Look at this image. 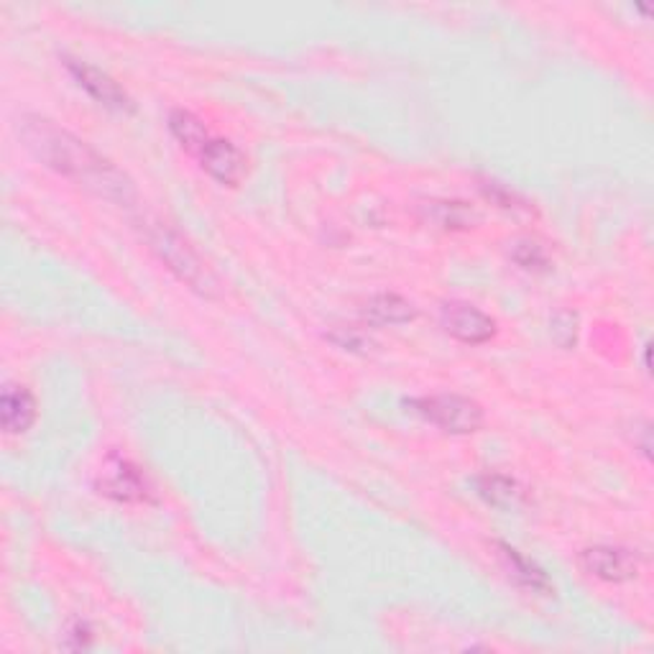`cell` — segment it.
Listing matches in <instances>:
<instances>
[{
	"instance_id": "obj_1",
	"label": "cell",
	"mask_w": 654,
	"mask_h": 654,
	"mask_svg": "<svg viewBox=\"0 0 654 654\" xmlns=\"http://www.w3.org/2000/svg\"><path fill=\"white\" fill-rule=\"evenodd\" d=\"M21 138L34 157L46 167L59 171L75 182L90 187L100 198L131 205L136 200V187L121 169L113 167L103 154L77 138L69 131L59 128L54 121L26 115L21 121Z\"/></svg>"
},
{
	"instance_id": "obj_2",
	"label": "cell",
	"mask_w": 654,
	"mask_h": 654,
	"mask_svg": "<svg viewBox=\"0 0 654 654\" xmlns=\"http://www.w3.org/2000/svg\"><path fill=\"white\" fill-rule=\"evenodd\" d=\"M144 238L154 253L159 256V261L174 274L179 282L190 286L192 292L202 294V297H217L221 284L213 271L207 269V263L200 259V253L171 228V225L161 221H144Z\"/></svg>"
},
{
	"instance_id": "obj_3",
	"label": "cell",
	"mask_w": 654,
	"mask_h": 654,
	"mask_svg": "<svg viewBox=\"0 0 654 654\" xmlns=\"http://www.w3.org/2000/svg\"><path fill=\"white\" fill-rule=\"evenodd\" d=\"M415 409L427 422L450 435H473L484 427V409L478 402L461 394H435L415 399Z\"/></svg>"
},
{
	"instance_id": "obj_4",
	"label": "cell",
	"mask_w": 654,
	"mask_h": 654,
	"mask_svg": "<svg viewBox=\"0 0 654 654\" xmlns=\"http://www.w3.org/2000/svg\"><path fill=\"white\" fill-rule=\"evenodd\" d=\"M440 323L446 332L453 335L469 346H484L496 335L494 317H488L484 309L469 305V302H446L440 309Z\"/></svg>"
},
{
	"instance_id": "obj_5",
	"label": "cell",
	"mask_w": 654,
	"mask_h": 654,
	"mask_svg": "<svg viewBox=\"0 0 654 654\" xmlns=\"http://www.w3.org/2000/svg\"><path fill=\"white\" fill-rule=\"evenodd\" d=\"M580 565L586 573L606 583H627L634 580L640 573V557L627 548H613V544H598L580 552Z\"/></svg>"
},
{
	"instance_id": "obj_6",
	"label": "cell",
	"mask_w": 654,
	"mask_h": 654,
	"mask_svg": "<svg viewBox=\"0 0 654 654\" xmlns=\"http://www.w3.org/2000/svg\"><path fill=\"white\" fill-rule=\"evenodd\" d=\"M65 65L69 72H72L77 84L88 90L98 103H103L105 108H113V111H121V113H134V100H131L128 92L123 90L111 75H105L103 69L92 67L88 61L69 59V57Z\"/></svg>"
},
{
	"instance_id": "obj_7",
	"label": "cell",
	"mask_w": 654,
	"mask_h": 654,
	"mask_svg": "<svg viewBox=\"0 0 654 654\" xmlns=\"http://www.w3.org/2000/svg\"><path fill=\"white\" fill-rule=\"evenodd\" d=\"M100 494L126 504L149 501L151 486L134 463L123 461V458H113V461L105 463L103 476H100Z\"/></svg>"
},
{
	"instance_id": "obj_8",
	"label": "cell",
	"mask_w": 654,
	"mask_h": 654,
	"mask_svg": "<svg viewBox=\"0 0 654 654\" xmlns=\"http://www.w3.org/2000/svg\"><path fill=\"white\" fill-rule=\"evenodd\" d=\"M198 161L221 184L236 187L246 177V157L238 146L225 142V138H210L205 149L198 154Z\"/></svg>"
},
{
	"instance_id": "obj_9",
	"label": "cell",
	"mask_w": 654,
	"mask_h": 654,
	"mask_svg": "<svg viewBox=\"0 0 654 654\" xmlns=\"http://www.w3.org/2000/svg\"><path fill=\"white\" fill-rule=\"evenodd\" d=\"M0 422L8 435L26 432L36 422V399L26 386L5 384L0 394Z\"/></svg>"
},
{
	"instance_id": "obj_10",
	"label": "cell",
	"mask_w": 654,
	"mask_h": 654,
	"mask_svg": "<svg viewBox=\"0 0 654 654\" xmlns=\"http://www.w3.org/2000/svg\"><path fill=\"white\" fill-rule=\"evenodd\" d=\"M363 317L371 325H404L417 317V307L394 292H381L363 307Z\"/></svg>"
},
{
	"instance_id": "obj_11",
	"label": "cell",
	"mask_w": 654,
	"mask_h": 654,
	"mask_svg": "<svg viewBox=\"0 0 654 654\" xmlns=\"http://www.w3.org/2000/svg\"><path fill=\"white\" fill-rule=\"evenodd\" d=\"M498 550H501V557H504V565L509 567V575L517 578V583L521 586L532 590V594H540V596H552L555 594V588H552V583L548 580V575H544L540 567L534 563H529V560L521 555L519 550L509 548V544L498 542Z\"/></svg>"
},
{
	"instance_id": "obj_12",
	"label": "cell",
	"mask_w": 654,
	"mask_h": 654,
	"mask_svg": "<svg viewBox=\"0 0 654 654\" xmlns=\"http://www.w3.org/2000/svg\"><path fill=\"white\" fill-rule=\"evenodd\" d=\"M169 131L179 142V146H182L187 154H192V157H198V154L205 149L210 138H213L207 134V128L202 126L198 115H192L190 111H182V108H177V111L169 113Z\"/></svg>"
},
{
	"instance_id": "obj_13",
	"label": "cell",
	"mask_w": 654,
	"mask_h": 654,
	"mask_svg": "<svg viewBox=\"0 0 654 654\" xmlns=\"http://www.w3.org/2000/svg\"><path fill=\"white\" fill-rule=\"evenodd\" d=\"M478 494L494 506H517L521 501V488L517 481L498 476V473H488V476L478 478Z\"/></svg>"
},
{
	"instance_id": "obj_14",
	"label": "cell",
	"mask_w": 654,
	"mask_h": 654,
	"mask_svg": "<svg viewBox=\"0 0 654 654\" xmlns=\"http://www.w3.org/2000/svg\"><path fill=\"white\" fill-rule=\"evenodd\" d=\"M509 256L514 263H519L525 271H534V274H542V271H550V259L544 253V248L532 238H519L514 240L509 248Z\"/></svg>"
},
{
	"instance_id": "obj_15",
	"label": "cell",
	"mask_w": 654,
	"mask_h": 654,
	"mask_svg": "<svg viewBox=\"0 0 654 654\" xmlns=\"http://www.w3.org/2000/svg\"><path fill=\"white\" fill-rule=\"evenodd\" d=\"M327 340L335 342V346L342 350L361 356H369L371 350L376 348V340H373L369 332H363L361 327H335V330L327 332Z\"/></svg>"
},
{
	"instance_id": "obj_16",
	"label": "cell",
	"mask_w": 654,
	"mask_h": 654,
	"mask_svg": "<svg viewBox=\"0 0 654 654\" xmlns=\"http://www.w3.org/2000/svg\"><path fill=\"white\" fill-rule=\"evenodd\" d=\"M484 194L488 200H494L498 207H506V210H527L525 202L517 192H511L509 187L498 184V182H486L484 184Z\"/></svg>"
},
{
	"instance_id": "obj_17",
	"label": "cell",
	"mask_w": 654,
	"mask_h": 654,
	"mask_svg": "<svg viewBox=\"0 0 654 654\" xmlns=\"http://www.w3.org/2000/svg\"><path fill=\"white\" fill-rule=\"evenodd\" d=\"M69 636H75V650H80V647H88L90 644V629H88V624H77L75 629H69Z\"/></svg>"
}]
</instances>
